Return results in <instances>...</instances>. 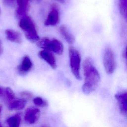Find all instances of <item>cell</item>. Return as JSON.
Masks as SVG:
<instances>
[{
    "instance_id": "5bb4252c",
    "label": "cell",
    "mask_w": 127,
    "mask_h": 127,
    "mask_svg": "<svg viewBox=\"0 0 127 127\" xmlns=\"http://www.w3.org/2000/svg\"><path fill=\"white\" fill-rule=\"evenodd\" d=\"M59 31L64 39L66 42L70 44H73L75 42V37L70 32L68 28L64 25H62L59 27Z\"/></svg>"
},
{
    "instance_id": "603a6c76",
    "label": "cell",
    "mask_w": 127,
    "mask_h": 127,
    "mask_svg": "<svg viewBox=\"0 0 127 127\" xmlns=\"http://www.w3.org/2000/svg\"><path fill=\"white\" fill-rule=\"evenodd\" d=\"M13 0H5V2L8 3L9 4H10V3L12 2V1Z\"/></svg>"
},
{
    "instance_id": "e0dca14e",
    "label": "cell",
    "mask_w": 127,
    "mask_h": 127,
    "mask_svg": "<svg viewBox=\"0 0 127 127\" xmlns=\"http://www.w3.org/2000/svg\"><path fill=\"white\" fill-rule=\"evenodd\" d=\"M5 99L6 100L7 103L15 99V94L13 90L10 87H6L5 88L4 95Z\"/></svg>"
},
{
    "instance_id": "9c48e42d",
    "label": "cell",
    "mask_w": 127,
    "mask_h": 127,
    "mask_svg": "<svg viewBox=\"0 0 127 127\" xmlns=\"http://www.w3.org/2000/svg\"><path fill=\"white\" fill-rule=\"evenodd\" d=\"M30 0H17V7L15 11L17 18H21L27 16L29 8V1Z\"/></svg>"
},
{
    "instance_id": "ac0fdd59",
    "label": "cell",
    "mask_w": 127,
    "mask_h": 127,
    "mask_svg": "<svg viewBox=\"0 0 127 127\" xmlns=\"http://www.w3.org/2000/svg\"><path fill=\"white\" fill-rule=\"evenodd\" d=\"M33 101L34 104L36 106L38 107H44L48 105V103L47 102V101L40 97H35V98H34Z\"/></svg>"
},
{
    "instance_id": "8992f818",
    "label": "cell",
    "mask_w": 127,
    "mask_h": 127,
    "mask_svg": "<svg viewBox=\"0 0 127 127\" xmlns=\"http://www.w3.org/2000/svg\"><path fill=\"white\" fill-rule=\"evenodd\" d=\"M60 10L58 5L52 4L51 9L44 22V25L46 26H56L60 21Z\"/></svg>"
},
{
    "instance_id": "2e32d148",
    "label": "cell",
    "mask_w": 127,
    "mask_h": 127,
    "mask_svg": "<svg viewBox=\"0 0 127 127\" xmlns=\"http://www.w3.org/2000/svg\"><path fill=\"white\" fill-rule=\"evenodd\" d=\"M119 7L121 14L127 18V0H119Z\"/></svg>"
},
{
    "instance_id": "ba28073f",
    "label": "cell",
    "mask_w": 127,
    "mask_h": 127,
    "mask_svg": "<svg viewBox=\"0 0 127 127\" xmlns=\"http://www.w3.org/2000/svg\"><path fill=\"white\" fill-rule=\"evenodd\" d=\"M32 67L33 64L30 57L25 56L22 58L21 63L17 66V71L19 75H25L30 71Z\"/></svg>"
},
{
    "instance_id": "ffe728a7",
    "label": "cell",
    "mask_w": 127,
    "mask_h": 127,
    "mask_svg": "<svg viewBox=\"0 0 127 127\" xmlns=\"http://www.w3.org/2000/svg\"><path fill=\"white\" fill-rule=\"evenodd\" d=\"M5 92V88H3L2 87L0 86V97L4 96Z\"/></svg>"
},
{
    "instance_id": "52a82bcc",
    "label": "cell",
    "mask_w": 127,
    "mask_h": 127,
    "mask_svg": "<svg viewBox=\"0 0 127 127\" xmlns=\"http://www.w3.org/2000/svg\"><path fill=\"white\" fill-rule=\"evenodd\" d=\"M40 115V111L37 108H28L24 115V120L27 124L32 125L35 124L39 119Z\"/></svg>"
},
{
    "instance_id": "5b68a950",
    "label": "cell",
    "mask_w": 127,
    "mask_h": 127,
    "mask_svg": "<svg viewBox=\"0 0 127 127\" xmlns=\"http://www.w3.org/2000/svg\"><path fill=\"white\" fill-rule=\"evenodd\" d=\"M103 63L107 74H111L114 73L116 67V63L114 52L110 47H107L104 50Z\"/></svg>"
},
{
    "instance_id": "3957f363",
    "label": "cell",
    "mask_w": 127,
    "mask_h": 127,
    "mask_svg": "<svg viewBox=\"0 0 127 127\" xmlns=\"http://www.w3.org/2000/svg\"><path fill=\"white\" fill-rule=\"evenodd\" d=\"M37 46L43 50L61 55L64 52V45L59 40L56 38L47 37L40 39L37 43Z\"/></svg>"
},
{
    "instance_id": "277c9868",
    "label": "cell",
    "mask_w": 127,
    "mask_h": 127,
    "mask_svg": "<svg viewBox=\"0 0 127 127\" xmlns=\"http://www.w3.org/2000/svg\"><path fill=\"white\" fill-rule=\"evenodd\" d=\"M69 64L71 72L75 78L78 80L81 79L80 74L81 56L79 51L73 46L68 48Z\"/></svg>"
},
{
    "instance_id": "d4e9b609",
    "label": "cell",
    "mask_w": 127,
    "mask_h": 127,
    "mask_svg": "<svg viewBox=\"0 0 127 127\" xmlns=\"http://www.w3.org/2000/svg\"><path fill=\"white\" fill-rule=\"evenodd\" d=\"M57 0L60 1V2H61V3H63V2H64V0Z\"/></svg>"
},
{
    "instance_id": "8fae6325",
    "label": "cell",
    "mask_w": 127,
    "mask_h": 127,
    "mask_svg": "<svg viewBox=\"0 0 127 127\" xmlns=\"http://www.w3.org/2000/svg\"><path fill=\"white\" fill-rule=\"evenodd\" d=\"M115 98L118 102L120 110L127 113V91L116 93L115 95Z\"/></svg>"
},
{
    "instance_id": "7c38bea8",
    "label": "cell",
    "mask_w": 127,
    "mask_h": 127,
    "mask_svg": "<svg viewBox=\"0 0 127 127\" xmlns=\"http://www.w3.org/2000/svg\"><path fill=\"white\" fill-rule=\"evenodd\" d=\"M5 34L7 40L17 44L22 43L21 35L18 31L13 29H6L5 31Z\"/></svg>"
},
{
    "instance_id": "4fadbf2b",
    "label": "cell",
    "mask_w": 127,
    "mask_h": 127,
    "mask_svg": "<svg viewBox=\"0 0 127 127\" xmlns=\"http://www.w3.org/2000/svg\"><path fill=\"white\" fill-rule=\"evenodd\" d=\"M27 101L24 98L15 99L7 103L8 108L10 110H21L24 108Z\"/></svg>"
},
{
    "instance_id": "cb8c5ba5",
    "label": "cell",
    "mask_w": 127,
    "mask_h": 127,
    "mask_svg": "<svg viewBox=\"0 0 127 127\" xmlns=\"http://www.w3.org/2000/svg\"><path fill=\"white\" fill-rule=\"evenodd\" d=\"M2 106L1 105H0V113L1 112V111H2ZM0 127H2V126L1 125L0 122Z\"/></svg>"
},
{
    "instance_id": "7a4b0ae2",
    "label": "cell",
    "mask_w": 127,
    "mask_h": 127,
    "mask_svg": "<svg viewBox=\"0 0 127 127\" xmlns=\"http://www.w3.org/2000/svg\"><path fill=\"white\" fill-rule=\"evenodd\" d=\"M19 26L28 41L37 42L40 40L34 22L30 16L27 15L20 19Z\"/></svg>"
},
{
    "instance_id": "30bf717a",
    "label": "cell",
    "mask_w": 127,
    "mask_h": 127,
    "mask_svg": "<svg viewBox=\"0 0 127 127\" xmlns=\"http://www.w3.org/2000/svg\"><path fill=\"white\" fill-rule=\"evenodd\" d=\"M38 56L44 61H45L53 69H56L57 67V64L55 57L53 53L42 50L38 53Z\"/></svg>"
},
{
    "instance_id": "7402d4cb",
    "label": "cell",
    "mask_w": 127,
    "mask_h": 127,
    "mask_svg": "<svg viewBox=\"0 0 127 127\" xmlns=\"http://www.w3.org/2000/svg\"><path fill=\"white\" fill-rule=\"evenodd\" d=\"M2 53H3V48H2V43L1 42V41L0 40V56L2 54Z\"/></svg>"
},
{
    "instance_id": "484cf974",
    "label": "cell",
    "mask_w": 127,
    "mask_h": 127,
    "mask_svg": "<svg viewBox=\"0 0 127 127\" xmlns=\"http://www.w3.org/2000/svg\"><path fill=\"white\" fill-rule=\"evenodd\" d=\"M0 13H1V9H0Z\"/></svg>"
},
{
    "instance_id": "9a60e30c",
    "label": "cell",
    "mask_w": 127,
    "mask_h": 127,
    "mask_svg": "<svg viewBox=\"0 0 127 127\" xmlns=\"http://www.w3.org/2000/svg\"><path fill=\"white\" fill-rule=\"evenodd\" d=\"M21 121V115L19 113L9 117L6 120L8 127H19Z\"/></svg>"
},
{
    "instance_id": "44dd1931",
    "label": "cell",
    "mask_w": 127,
    "mask_h": 127,
    "mask_svg": "<svg viewBox=\"0 0 127 127\" xmlns=\"http://www.w3.org/2000/svg\"><path fill=\"white\" fill-rule=\"evenodd\" d=\"M124 57L126 60V65L127 66V46L126 48L125 51V53H124Z\"/></svg>"
},
{
    "instance_id": "6da1fadb",
    "label": "cell",
    "mask_w": 127,
    "mask_h": 127,
    "mask_svg": "<svg viewBox=\"0 0 127 127\" xmlns=\"http://www.w3.org/2000/svg\"><path fill=\"white\" fill-rule=\"evenodd\" d=\"M84 82L82 91L85 94H89L97 87L100 81V74L94 65V61L90 57L86 58L83 63Z\"/></svg>"
},
{
    "instance_id": "d6986e66",
    "label": "cell",
    "mask_w": 127,
    "mask_h": 127,
    "mask_svg": "<svg viewBox=\"0 0 127 127\" xmlns=\"http://www.w3.org/2000/svg\"><path fill=\"white\" fill-rule=\"evenodd\" d=\"M20 95L23 97L22 98H24L25 99H31L33 97V94H32V93L27 91H22L20 92Z\"/></svg>"
}]
</instances>
